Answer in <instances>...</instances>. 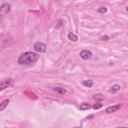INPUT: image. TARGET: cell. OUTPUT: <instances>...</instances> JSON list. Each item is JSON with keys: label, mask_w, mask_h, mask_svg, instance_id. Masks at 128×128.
<instances>
[{"label": "cell", "mask_w": 128, "mask_h": 128, "mask_svg": "<svg viewBox=\"0 0 128 128\" xmlns=\"http://www.w3.org/2000/svg\"><path fill=\"white\" fill-rule=\"evenodd\" d=\"M38 59H39V55L37 53L32 51H26L18 57L17 62L18 64L23 66H32L38 61Z\"/></svg>", "instance_id": "obj_1"}, {"label": "cell", "mask_w": 128, "mask_h": 128, "mask_svg": "<svg viewBox=\"0 0 128 128\" xmlns=\"http://www.w3.org/2000/svg\"><path fill=\"white\" fill-rule=\"evenodd\" d=\"M115 128H127L126 126H121V127H115Z\"/></svg>", "instance_id": "obj_17"}, {"label": "cell", "mask_w": 128, "mask_h": 128, "mask_svg": "<svg viewBox=\"0 0 128 128\" xmlns=\"http://www.w3.org/2000/svg\"><path fill=\"white\" fill-rule=\"evenodd\" d=\"M74 128H80V127H74Z\"/></svg>", "instance_id": "obj_18"}, {"label": "cell", "mask_w": 128, "mask_h": 128, "mask_svg": "<svg viewBox=\"0 0 128 128\" xmlns=\"http://www.w3.org/2000/svg\"><path fill=\"white\" fill-rule=\"evenodd\" d=\"M9 102H10L9 99H5V100H3V101L0 103V111H2L3 109H5V108L7 107V105L9 104Z\"/></svg>", "instance_id": "obj_11"}, {"label": "cell", "mask_w": 128, "mask_h": 128, "mask_svg": "<svg viewBox=\"0 0 128 128\" xmlns=\"http://www.w3.org/2000/svg\"><path fill=\"white\" fill-rule=\"evenodd\" d=\"M79 56H80V58L83 59V60H88V59H90V58L92 57V52L89 51V50H82V51L80 52Z\"/></svg>", "instance_id": "obj_4"}, {"label": "cell", "mask_w": 128, "mask_h": 128, "mask_svg": "<svg viewBox=\"0 0 128 128\" xmlns=\"http://www.w3.org/2000/svg\"><path fill=\"white\" fill-rule=\"evenodd\" d=\"M53 90H54L56 93H59V94H61V95L66 94V90H65L64 88H62V87H54Z\"/></svg>", "instance_id": "obj_10"}, {"label": "cell", "mask_w": 128, "mask_h": 128, "mask_svg": "<svg viewBox=\"0 0 128 128\" xmlns=\"http://www.w3.org/2000/svg\"><path fill=\"white\" fill-rule=\"evenodd\" d=\"M94 99H100V100H102V99H104V96L101 95V94H95L94 95Z\"/></svg>", "instance_id": "obj_14"}, {"label": "cell", "mask_w": 128, "mask_h": 128, "mask_svg": "<svg viewBox=\"0 0 128 128\" xmlns=\"http://www.w3.org/2000/svg\"><path fill=\"white\" fill-rule=\"evenodd\" d=\"M122 106V104H117V105H114V106H109L105 109V112L106 113H112V112H115L117 111L118 109H120Z\"/></svg>", "instance_id": "obj_6"}, {"label": "cell", "mask_w": 128, "mask_h": 128, "mask_svg": "<svg viewBox=\"0 0 128 128\" xmlns=\"http://www.w3.org/2000/svg\"><path fill=\"white\" fill-rule=\"evenodd\" d=\"M109 39V36H103L102 37V40H104V41H107Z\"/></svg>", "instance_id": "obj_16"}, {"label": "cell", "mask_w": 128, "mask_h": 128, "mask_svg": "<svg viewBox=\"0 0 128 128\" xmlns=\"http://www.w3.org/2000/svg\"><path fill=\"white\" fill-rule=\"evenodd\" d=\"M68 39H69V40H71V41H73V42H76V41L78 40V36H77L76 34H74V33L70 32V33L68 34Z\"/></svg>", "instance_id": "obj_12"}, {"label": "cell", "mask_w": 128, "mask_h": 128, "mask_svg": "<svg viewBox=\"0 0 128 128\" xmlns=\"http://www.w3.org/2000/svg\"><path fill=\"white\" fill-rule=\"evenodd\" d=\"M90 108H91V105H90L89 103H86V102H84V103L80 104V106H79V109H80V110H82V111L89 110Z\"/></svg>", "instance_id": "obj_9"}, {"label": "cell", "mask_w": 128, "mask_h": 128, "mask_svg": "<svg viewBox=\"0 0 128 128\" xmlns=\"http://www.w3.org/2000/svg\"><path fill=\"white\" fill-rule=\"evenodd\" d=\"M101 107H102V104H101V103H98V104H95V105H93V106H92V108H93V109H95V110L100 109Z\"/></svg>", "instance_id": "obj_15"}, {"label": "cell", "mask_w": 128, "mask_h": 128, "mask_svg": "<svg viewBox=\"0 0 128 128\" xmlns=\"http://www.w3.org/2000/svg\"><path fill=\"white\" fill-rule=\"evenodd\" d=\"M33 48H34V50H35L36 52H39V53H44V52L46 51L47 46H46V44H44L43 42L38 41V42H36V43L34 44Z\"/></svg>", "instance_id": "obj_2"}, {"label": "cell", "mask_w": 128, "mask_h": 128, "mask_svg": "<svg viewBox=\"0 0 128 128\" xmlns=\"http://www.w3.org/2000/svg\"><path fill=\"white\" fill-rule=\"evenodd\" d=\"M97 12H98V13H101V14L106 13V12H107V8H106V7H100V8L97 9Z\"/></svg>", "instance_id": "obj_13"}, {"label": "cell", "mask_w": 128, "mask_h": 128, "mask_svg": "<svg viewBox=\"0 0 128 128\" xmlns=\"http://www.w3.org/2000/svg\"><path fill=\"white\" fill-rule=\"evenodd\" d=\"M9 11H10V4H8V3H3V4L0 6V19H1L5 14H7Z\"/></svg>", "instance_id": "obj_3"}, {"label": "cell", "mask_w": 128, "mask_h": 128, "mask_svg": "<svg viewBox=\"0 0 128 128\" xmlns=\"http://www.w3.org/2000/svg\"><path fill=\"white\" fill-rule=\"evenodd\" d=\"M120 89H121L120 85H118V84H115V85H113V86H111V87H110V89L108 90V92H109V93H112V94H114V93H116V92L120 91Z\"/></svg>", "instance_id": "obj_7"}, {"label": "cell", "mask_w": 128, "mask_h": 128, "mask_svg": "<svg viewBox=\"0 0 128 128\" xmlns=\"http://www.w3.org/2000/svg\"><path fill=\"white\" fill-rule=\"evenodd\" d=\"M82 85H83V86H85V87H87V88H91V87H93V86H94V81H93V80H91V79L84 80V81L82 82Z\"/></svg>", "instance_id": "obj_8"}, {"label": "cell", "mask_w": 128, "mask_h": 128, "mask_svg": "<svg viewBox=\"0 0 128 128\" xmlns=\"http://www.w3.org/2000/svg\"><path fill=\"white\" fill-rule=\"evenodd\" d=\"M11 84H12V80L11 79H5V80L0 81V91L8 88Z\"/></svg>", "instance_id": "obj_5"}]
</instances>
